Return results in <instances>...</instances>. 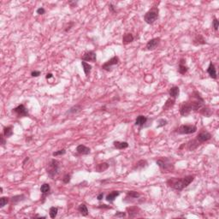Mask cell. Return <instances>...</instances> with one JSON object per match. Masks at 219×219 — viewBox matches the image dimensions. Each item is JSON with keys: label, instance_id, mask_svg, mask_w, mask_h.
Instances as JSON below:
<instances>
[{"label": "cell", "instance_id": "cell-1", "mask_svg": "<svg viewBox=\"0 0 219 219\" xmlns=\"http://www.w3.org/2000/svg\"><path fill=\"white\" fill-rule=\"evenodd\" d=\"M194 180V176H186L182 178H176L173 177L168 180L166 182L168 187L171 188L172 189H175L176 191H182L187 188L188 185L192 183Z\"/></svg>", "mask_w": 219, "mask_h": 219}, {"label": "cell", "instance_id": "cell-2", "mask_svg": "<svg viewBox=\"0 0 219 219\" xmlns=\"http://www.w3.org/2000/svg\"><path fill=\"white\" fill-rule=\"evenodd\" d=\"M188 103L190 106L192 111H197L205 105V100L202 98L201 94L198 91H194L190 94Z\"/></svg>", "mask_w": 219, "mask_h": 219}, {"label": "cell", "instance_id": "cell-3", "mask_svg": "<svg viewBox=\"0 0 219 219\" xmlns=\"http://www.w3.org/2000/svg\"><path fill=\"white\" fill-rule=\"evenodd\" d=\"M60 169H61V163L57 159H51L46 165V173L51 179H55V177L60 172Z\"/></svg>", "mask_w": 219, "mask_h": 219}, {"label": "cell", "instance_id": "cell-4", "mask_svg": "<svg viewBox=\"0 0 219 219\" xmlns=\"http://www.w3.org/2000/svg\"><path fill=\"white\" fill-rule=\"evenodd\" d=\"M156 164L158 165V167L160 169V171L162 173L167 174L173 172L175 170V165H174L173 162H171V159L169 158H162L158 159Z\"/></svg>", "mask_w": 219, "mask_h": 219}, {"label": "cell", "instance_id": "cell-5", "mask_svg": "<svg viewBox=\"0 0 219 219\" xmlns=\"http://www.w3.org/2000/svg\"><path fill=\"white\" fill-rule=\"evenodd\" d=\"M159 10L158 7H152L145 14L144 20L147 24H153L158 18Z\"/></svg>", "mask_w": 219, "mask_h": 219}, {"label": "cell", "instance_id": "cell-6", "mask_svg": "<svg viewBox=\"0 0 219 219\" xmlns=\"http://www.w3.org/2000/svg\"><path fill=\"white\" fill-rule=\"evenodd\" d=\"M120 63V59L117 56H114L113 58H111L110 60H108L106 63H104L102 65V69L105 70L107 72H111L113 69H115L116 66H117Z\"/></svg>", "mask_w": 219, "mask_h": 219}, {"label": "cell", "instance_id": "cell-7", "mask_svg": "<svg viewBox=\"0 0 219 219\" xmlns=\"http://www.w3.org/2000/svg\"><path fill=\"white\" fill-rule=\"evenodd\" d=\"M196 131L197 127L195 125H192V124L181 125L176 129V133L179 134H194Z\"/></svg>", "mask_w": 219, "mask_h": 219}, {"label": "cell", "instance_id": "cell-8", "mask_svg": "<svg viewBox=\"0 0 219 219\" xmlns=\"http://www.w3.org/2000/svg\"><path fill=\"white\" fill-rule=\"evenodd\" d=\"M12 113L17 116L18 117H24L28 116V110L24 104H19L16 108L12 110Z\"/></svg>", "mask_w": 219, "mask_h": 219}, {"label": "cell", "instance_id": "cell-9", "mask_svg": "<svg viewBox=\"0 0 219 219\" xmlns=\"http://www.w3.org/2000/svg\"><path fill=\"white\" fill-rule=\"evenodd\" d=\"M140 196H141V194L137 191H128L126 194L125 199H123L122 201L125 203H133L134 200L140 199Z\"/></svg>", "mask_w": 219, "mask_h": 219}, {"label": "cell", "instance_id": "cell-10", "mask_svg": "<svg viewBox=\"0 0 219 219\" xmlns=\"http://www.w3.org/2000/svg\"><path fill=\"white\" fill-rule=\"evenodd\" d=\"M81 60L84 62H92L96 63L97 61V55L93 51H88L86 52L81 57Z\"/></svg>", "mask_w": 219, "mask_h": 219}, {"label": "cell", "instance_id": "cell-11", "mask_svg": "<svg viewBox=\"0 0 219 219\" xmlns=\"http://www.w3.org/2000/svg\"><path fill=\"white\" fill-rule=\"evenodd\" d=\"M212 138V135L211 133H209L208 131H201L197 135L195 139L200 144H202L204 142H206L208 140H210Z\"/></svg>", "mask_w": 219, "mask_h": 219}, {"label": "cell", "instance_id": "cell-12", "mask_svg": "<svg viewBox=\"0 0 219 219\" xmlns=\"http://www.w3.org/2000/svg\"><path fill=\"white\" fill-rule=\"evenodd\" d=\"M160 41H161V39L159 37L152 39V40H150L146 43V50H147V51H153V50H155L156 48L158 46V45H159Z\"/></svg>", "mask_w": 219, "mask_h": 219}, {"label": "cell", "instance_id": "cell-13", "mask_svg": "<svg viewBox=\"0 0 219 219\" xmlns=\"http://www.w3.org/2000/svg\"><path fill=\"white\" fill-rule=\"evenodd\" d=\"M126 211L128 213V217L129 218H138L140 216V209L138 206H129V207L126 208Z\"/></svg>", "mask_w": 219, "mask_h": 219}, {"label": "cell", "instance_id": "cell-14", "mask_svg": "<svg viewBox=\"0 0 219 219\" xmlns=\"http://www.w3.org/2000/svg\"><path fill=\"white\" fill-rule=\"evenodd\" d=\"M191 112H192V110H191L188 101L182 102L180 105V114H181V116H188Z\"/></svg>", "mask_w": 219, "mask_h": 219}, {"label": "cell", "instance_id": "cell-15", "mask_svg": "<svg viewBox=\"0 0 219 219\" xmlns=\"http://www.w3.org/2000/svg\"><path fill=\"white\" fill-rule=\"evenodd\" d=\"M200 145L201 144L196 139H193V140H189L188 142L184 143V148H187V150L193 152V151L196 150Z\"/></svg>", "mask_w": 219, "mask_h": 219}, {"label": "cell", "instance_id": "cell-16", "mask_svg": "<svg viewBox=\"0 0 219 219\" xmlns=\"http://www.w3.org/2000/svg\"><path fill=\"white\" fill-rule=\"evenodd\" d=\"M40 192L41 194H42V200H43L42 203H44L46 197L51 194V186L48 184V183L42 184L40 187Z\"/></svg>", "mask_w": 219, "mask_h": 219}, {"label": "cell", "instance_id": "cell-17", "mask_svg": "<svg viewBox=\"0 0 219 219\" xmlns=\"http://www.w3.org/2000/svg\"><path fill=\"white\" fill-rule=\"evenodd\" d=\"M206 40L204 38V36L202 34H196L194 36V40H193V45L194 46H200L206 45Z\"/></svg>", "mask_w": 219, "mask_h": 219}, {"label": "cell", "instance_id": "cell-18", "mask_svg": "<svg viewBox=\"0 0 219 219\" xmlns=\"http://www.w3.org/2000/svg\"><path fill=\"white\" fill-rule=\"evenodd\" d=\"M76 152L79 155H88L91 152V149L84 145H79L76 147Z\"/></svg>", "mask_w": 219, "mask_h": 219}, {"label": "cell", "instance_id": "cell-19", "mask_svg": "<svg viewBox=\"0 0 219 219\" xmlns=\"http://www.w3.org/2000/svg\"><path fill=\"white\" fill-rule=\"evenodd\" d=\"M188 71V67L186 65V59L182 58L179 62L178 72L181 75H185V74H187Z\"/></svg>", "mask_w": 219, "mask_h": 219}, {"label": "cell", "instance_id": "cell-20", "mask_svg": "<svg viewBox=\"0 0 219 219\" xmlns=\"http://www.w3.org/2000/svg\"><path fill=\"white\" fill-rule=\"evenodd\" d=\"M147 121H148V118L146 116L140 115L137 116V118L135 120V125L141 128L146 126V123H147Z\"/></svg>", "mask_w": 219, "mask_h": 219}, {"label": "cell", "instance_id": "cell-21", "mask_svg": "<svg viewBox=\"0 0 219 219\" xmlns=\"http://www.w3.org/2000/svg\"><path fill=\"white\" fill-rule=\"evenodd\" d=\"M207 73L208 75H210L212 79H217L218 78V75H217V70H216V67H215V65L214 64H212V62H211L210 64H209V66H208L207 68Z\"/></svg>", "mask_w": 219, "mask_h": 219}, {"label": "cell", "instance_id": "cell-22", "mask_svg": "<svg viewBox=\"0 0 219 219\" xmlns=\"http://www.w3.org/2000/svg\"><path fill=\"white\" fill-rule=\"evenodd\" d=\"M199 112L206 117H211L212 115V110L209 106H206V105L202 106L201 108L199 110Z\"/></svg>", "mask_w": 219, "mask_h": 219}, {"label": "cell", "instance_id": "cell-23", "mask_svg": "<svg viewBox=\"0 0 219 219\" xmlns=\"http://www.w3.org/2000/svg\"><path fill=\"white\" fill-rule=\"evenodd\" d=\"M148 165V163L146 159H141V160H139L135 164L134 166L133 167V170H143L146 167H147Z\"/></svg>", "mask_w": 219, "mask_h": 219}, {"label": "cell", "instance_id": "cell-24", "mask_svg": "<svg viewBox=\"0 0 219 219\" xmlns=\"http://www.w3.org/2000/svg\"><path fill=\"white\" fill-rule=\"evenodd\" d=\"M81 110H82V106H81V104H75L74 106H72L66 112V115H75V114H78L79 112H81Z\"/></svg>", "mask_w": 219, "mask_h": 219}, {"label": "cell", "instance_id": "cell-25", "mask_svg": "<svg viewBox=\"0 0 219 219\" xmlns=\"http://www.w3.org/2000/svg\"><path fill=\"white\" fill-rule=\"evenodd\" d=\"M25 200H26V196L24 194H19V195H16V196L12 197L10 199V203L13 206H16L18 203L24 201Z\"/></svg>", "mask_w": 219, "mask_h": 219}, {"label": "cell", "instance_id": "cell-26", "mask_svg": "<svg viewBox=\"0 0 219 219\" xmlns=\"http://www.w3.org/2000/svg\"><path fill=\"white\" fill-rule=\"evenodd\" d=\"M119 195H120V192L119 191H112V192H110V194H108L106 195L105 200L108 202H110V203H112V202H114V200Z\"/></svg>", "mask_w": 219, "mask_h": 219}, {"label": "cell", "instance_id": "cell-27", "mask_svg": "<svg viewBox=\"0 0 219 219\" xmlns=\"http://www.w3.org/2000/svg\"><path fill=\"white\" fill-rule=\"evenodd\" d=\"M134 40V37L131 33H126L122 36V43L123 45H128L129 43H132Z\"/></svg>", "mask_w": 219, "mask_h": 219}, {"label": "cell", "instance_id": "cell-28", "mask_svg": "<svg viewBox=\"0 0 219 219\" xmlns=\"http://www.w3.org/2000/svg\"><path fill=\"white\" fill-rule=\"evenodd\" d=\"M169 94H170V98L176 99L180 94V88L178 87H176V86H174V87H172L170 89Z\"/></svg>", "mask_w": 219, "mask_h": 219}, {"label": "cell", "instance_id": "cell-29", "mask_svg": "<svg viewBox=\"0 0 219 219\" xmlns=\"http://www.w3.org/2000/svg\"><path fill=\"white\" fill-rule=\"evenodd\" d=\"M113 146L114 147L118 149V150H123L128 147V143L126 141H114L113 142Z\"/></svg>", "mask_w": 219, "mask_h": 219}, {"label": "cell", "instance_id": "cell-30", "mask_svg": "<svg viewBox=\"0 0 219 219\" xmlns=\"http://www.w3.org/2000/svg\"><path fill=\"white\" fill-rule=\"evenodd\" d=\"M175 103H176V99H174V98H169L167 100H166V102H165L164 105L163 106V109H164V110H170L171 108H173L174 107Z\"/></svg>", "mask_w": 219, "mask_h": 219}, {"label": "cell", "instance_id": "cell-31", "mask_svg": "<svg viewBox=\"0 0 219 219\" xmlns=\"http://www.w3.org/2000/svg\"><path fill=\"white\" fill-rule=\"evenodd\" d=\"M110 167V164L108 163H100V164H98V165L95 167V170L97 171V172H104L106 170H108V168Z\"/></svg>", "mask_w": 219, "mask_h": 219}, {"label": "cell", "instance_id": "cell-32", "mask_svg": "<svg viewBox=\"0 0 219 219\" xmlns=\"http://www.w3.org/2000/svg\"><path fill=\"white\" fill-rule=\"evenodd\" d=\"M81 65H82V68H83V71L85 73V75L88 77L90 73H91V70H92V65H90L89 64H87V62H84L82 61L81 62Z\"/></svg>", "mask_w": 219, "mask_h": 219}, {"label": "cell", "instance_id": "cell-33", "mask_svg": "<svg viewBox=\"0 0 219 219\" xmlns=\"http://www.w3.org/2000/svg\"><path fill=\"white\" fill-rule=\"evenodd\" d=\"M78 212H80L81 215H82L83 217H87L88 215V209H87V206L85 204H81L79 206H78Z\"/></svg>", "mask_w": 219, "mask_h": 219}, {"label": "cell", "instance_id": "cell-34", "mask_svg": "<svg viewBox=\"0 0 219 219\" xmlns=\"http://www.w3.org/2000/svg\"><path fill=\"white\" fill-rule=\"evenodd\" d=\"M3 134H4V135L5 136V138H10V136L13 135V127H12V126L4 127V128Z\"/></svg>", "mask_w": 219, "mask_h": 219}, {"label": "cell", "instance_id": "cell-35", "mask_svg": "<svg viewBox=\"0 0 219 219\" xmlns=\"http://www.w3.org/2000/svg\"><path fill=\"white\" fill-rule=\"evenodd\" d=\"M58 207L52 206V207L50 208V210H49V215H50L51 218H57V216H58Z\"/></svg>", "mask_w": 219, "mask_h": 219}, {"label": "cell", "instance_id": "cell-36", "mask_svg": "<svg viewBox=\"0 0 219 219\" xmlns=\"http://www.w3.org/2000/svg\"><path fill=\"white\" fill-rule=\"evenodd\" d=\"M10 198L8 197H1L0 198V208H3L6 205L10 202Z\"/></svg>", "mask_w": 219, "mask_h": 219}, {"label": "cell", "instance_id": "cell-37", "mask_svg": "<svg viewBox=\"0 0 219 219\" xmlns=\"http://www.w3.org/2000/svg\"><path fill=\"white\" fill-rule=\"evenodd\" d=\"M74 25H75V22H69L67 23V24H65V26H64V32H65V33H68V32H69V31H70V29L74 27Z\"/></svg>", "mask_w": 219, "mask_h": 219}, {"label": "cell", "instance_id": "cell-38", "mask_svg": "<svg viewBox=\"0 0 219 219\" xmlns=\"http://www.w3.org/2000/svg\"><path fill=\"white\" fill-rule=\"evenodd\" d=\"M65 153H66V150H65V149H61V150L54 152L52 153V156H53V157H58V156L64 155Z\"/></svg>", "mask_w": 219, "mask_h": 219}, {"label": "cell", "instance_id": "cell-39", "mask_svg": "<svg viewBox=\"0 0 219 219\" xmlns=\"http://www.w3.org/2000/svg\"><path fill=\"white\" fill-rule=\"evenodd\" d=\"M158 125H157V128H162L164 127V126H165L166 124L168 123V121L167 120H165V119H159L158 122Z\"/></svg>", "mask_w": 219, "mask_h": 219}, {"label": "cell", "instance_id": "cell-40", "mask_svg": "<svg viewBox=\"0 0 219 219\" xmlns=\"http://www.w3.org/2000/svg\"><path fill=\"white\" fill-rule=\"evenodd\" d=\"M70 180H71V175L70 174H66V175H64V178H63V182L64 184H68L70 182Z\"/></svg>", "mask_w": 219, "mask_h": 219}, {"label": "cell", "instance_id": "cell-41", "mask_svg": "<svg viewBox=\"0 0 219 219\" xmlns=\"http://www.w3.org/2000/svg\"><path fill=\"white\" fill-rule=\"evenodd\" d=\"M212 26H213L214 30H215L216 32H218V27H219V22H218V19H217L216 17H214L213 22H212Z\"/></svg>", "mask_w": 219, "mask_h": 219}, {"label": "cell", "instance_id": "cell-42", "mask_svg": "<svg viewBox=\"0 0 219 219\" xmlns=\"http://www.w3.org/2000/svg\"><path fill=\"white\" fill-rule=\"evenodd\" d=\"M115 218H122L126 217V212H116V213L114 215Z\"/></svg>", "mask_w": 219, "mask_h": 219}, {"label": "cell", "instance_id": "cell-43", "mask_svg": "<svg viewBox=\"0 0 219 219\" xmlns=\"http://www.w3.org/2000/svg\"><path fill=\"white\" fill-rule=\"evenodd\" d=\"M0 144L2 146H4L6 144V140H5V136L4 135V134H0Z\"/></svg>", "mask_w": 219, "mask_h": 219}, {"label": "cell", "instance_id": "cell-44", "mask_svg": "<svg viewBox=\"0 0 219 219\" xmlns=\"http://www.w3.org/2000/svg\"><path fill=\"white\" fill-rule=\"evenodd\" d=\"M109 10H110V12H111V13L115 14L116 12L115 5H114V4H110L109 5Z\"/></svg>", "mask_w": 219, "mask_h": 219}, {"label": "cell", "instance_id": "cell-45", "mask_svg": "<svg viewBox=\"0 0 219 219\" xmlns=\"http://www.w3.org/2000/svg\"><path fill=\"white\" fill-rule=\"evenodd\" d=\"M36 12H37V14H39V15H44V14L46 13V10H45L43 7H40V8H39V9L36 10Z\"/></svg>", "mask_w": 219, "mask_h": 219}, {"label": "cell", "instance_id": "cell-46", "mask_svg": "<svg viewBox=\"0 0 219 219\" xmlns=\"http://www.w3.org/2000/svg\"><path fill=\"white\" fill-rule=\"evenodd\" d=\"M41 74L40 71H37V70H34V71H32V73H31V75L33 76V77H38V76H40Z\"/></svg>", "mask_w": 219, "mask_h": 219}, {"label": "cell", "instance_id": "cell-47", "mask_svg": "<svg viewBox=\"0 0 219 219\" xmlns=\"http://www.w3.org/2000/svg\"><path fill=\"white\" fill-rule=\"evenodd\" d=\"M104 193H100L99 194H98V196H97V199H98V200H102L103 199H104Z\"/></svg>", "mask_w": 219, "mask_h": 219}, {"label": "cell", "instance_id": "cell-48", "mask_svg": "<svg viewBox=\"0 0 219 219\" xmlns=\"http://www.w3.org/2000/svg\"><path fill=\"white\" fill-rule=\"evenodd\" d=\"M32 218H46L45 216H40V215H34L32 217Z\"/></svg>", "mask_w": 219, "mask_h": 219}, {"label": "cell", "instance_id": "cell-49", "mask_svg": "<svg viewBox=\"0 0 219 219\" xmlns=\"http://www.w3.org/2000/svg\"><path fill=\"white\" fill-rule=\"evenodd\" d=\"M53 77V75H52V73H48V74H46V78L48 80V79H51V78H52Z\"/></svg>", "mask_w": 219, "mask_h": 219}, {"label": "cell", "instance_id": "cell-50", "mask_svg": "<svg viewBox=\"0 0 219 219\" xmlns=\"http://www.w3.org/2000/svg\"><path fill=\"white\" fill-rule=\"evenodd\" d=\"M28 160H29V158H28V157H26V158H25V160H24V161H23V163H22V165H23V166H24V165L26 164V163H27V162L28 161Z\"/></svg>", "mask_w": 219, "mask_h": 219}, {"label": "cell", "instance_id": "cell-51", "mask_svg": "<svg viewBox=\"0 0 219 219\" xmlns=\"http://www.w3.org/2000/svg\"><path fill=\"white\" fill-rule=\"evenodd\" d=\"M99 208H107V209H110V206H106V205H101V206H99Z\"/></svg>", "mask_w": 219, "mask_h": 219}, {"label": "cell", "instance_id": "cell-52", "mask_svg": "<svg viewBox=\"0 0 219 219\" xmlns=\"http://www.w3.org/2000/svg\"><path fill=\"white\" fill-rule=\"evenodd\" d=\"M0 193H1V194L3 193V188H2V187L0 188Z\"/></svg>", "mask_w": 219, "mask_h": 219}]
</instances>
